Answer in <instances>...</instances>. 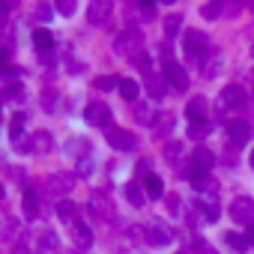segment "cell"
<instances>
[{"label":"cell","instance_id":"f35d334b","mask_svg":"<svg viewBox=\"0 0 254 254\" xmlns=\"http://www.w3.org/2000/svg\"><path fill=\"white\" fill-rule=\"evenodd\" d=\"M42 105H45V108H54V93H51V90L42 93Z\"/></svg>","mask_w":254,"mask_h":254},{"label":"cell","instance_id":"d6986e66","mask_svg":"<svg viewBox=\"0 0 254 254\" xmlns=\"http://www.w3.org/2000/svg\"><path fill=\"white\" fill-rule=\"evenodd\" d=\"M144 189H147V194H150V197H156V200L165 194V183H162V177H159V174H147V177H144Z\"/></svg>","mask_w":254,"mask_h":254},{"label":"cell","instance_id":"f6af8a7d","mask_svg":"<svg viewBox=\"0 0 254 254\" xmlns=\"http://www.w3.org/2000/svg\"><path fill=\"white\" fill-rule=\"evenodd\" d=\"M3 99H6V93H3V90H0V105H3Z\"/></svg>","mask_w":254,"mask_h":254},{"label":"cell","instance_id":"836d02e7","mask_svg":"<svg viewBox=\"0 0 254 254\" xmlns=\"http://www.w3.org/2000/svg\"><path fill=\"white\" fill-rule=\"evenodd\" d=\"M165 156H168L171 162H177V159L183 156V144H174V141H171V144L165 147Z\"/></svg>","mask_w":254,"mask_h":254},{"label":"cell","instance_id":"2e32d148","mask_svg":"<svg viewBox=\"0 0 254 254\" xmlns=\"http://www.w3.org/2000/svg\"><path fill=\"white\" fill-rule=\"evenodd\" d=\"M174 126H177L174 114H162V117H156V123H153V135H156V138H168V135L174 132Z\"/></svg>","mask_w":254,"mask_h":254},{"label":"cell","instance_id":"9a60e30c","mask_svg":"<svg viewBox=\"0 0 254 254\" xmlns=\"http://www.w3.org/2000/svg\"><path fill=\"white\" fill-rule=\"evenodd\" d=\"M120 96H123L126 102L138 105V96H141V84H138L135 78H123V81H120Z\"/></svg>","mask_w":254,"mask_h":254},{"label":"cell","instance_id":"7402d4cb","mask_svg":"<svg viewBox=\"0 0 254 254\" xmlns=\"http://www.w3.org/2000/svg\"><path fill=\"white\" fill-rule=\"evenodd\" d=\"M209 123H189V141H203L209 135Z\"/></svg>","mask_w":254,"mask_h":254},{"label":"cell","instance_id":"ee69618b","mask_svg":"<svg viewBox=\"0 0 254 254\" xmlns=\"http://www.w3.org/2000/svg\"><path fill=\"white\" fill-rule=\"evenodd\" d=\"M3 197H6V191H3V186H0V200H3Z\"/></svg>","mask_w":254,"mask_h":254},{"label":"cell","instance_id":"ac0fdd59","mask_svg":"<svg viewBox=\"0 0 254 254\" xmlns=\"http://www.w3.org/2000/svg\"><path fill=\"white\" fill-rule=\"evenodd\" d=\"M123 191H126V200H129L132 206H144L147 194H144V189H141L138 183H126V186H123Z\"/></svg>","mask_w":254,"mask_h":254},{"label":"cell","instance_id":"d4e9b609","mask_svg":"<svg viewBox=\"0 0 254 254\" xmlns=\"http://www.w3.org/2000/svg\"><path fill=\"white\" fill-rule=\"evenodd\" d=\"M120 81H123V78L102 75V78H96V81H93V87H96V90H120Z\"/></svg>","mask_w":254,"mask_h":254},{"label":"cell","instance_id":"d6a6232c","mask_svg":"<svg viewBox=\"0 0 254 254\" xmlns=\"http://www.w3.org/2000/svg\"><path fill=\"white\" fill-rule=\"evenodd\" d=\"M6 99H12V102H24L27 93H24V87L18 84V87H9V90H6Z\"/></svg>","mask_w":254,"mask_h":254},{"label":"cell","instance_id":"ba28073f","mask_svg":"<svg viewBox=\"0 0 254 254\" xmlns=\"http://www.w3.org/2000/svg\"><path fill=\"white\" fill-rule=\"evenodd\" d=\"M165 81L177 90H189V72L177 60H165Z\"/></svg>","mask_w":254,"mask_h":254},{"label":"cell","instance_id":"d590c367","mask_svg":"<svg viewBox=\"0 0 254 254\" xmlns=\"http://www.w3.org/2000/svg\"><path fill=\"white\" fill-rule=\"evenodd\" d=\"M93 174V162L90 159H78V177H90Z\"/></svg>","mask_w":254,"mask_h":254},{"label":"cell","instance_id":"6da1fadb","mask_svg":"<svg viewBox=\"0 0 254 254\" xmlns=\"http://www.w3.org/2000/svg\"><path fill=\"white\" fill-rule=\"evenodd\" d=\"M114 54L117 57H126V60H138L144 54V33L138 27H126L114 39Z\"/></svg>","mask_w":254,"mask_h":254},{"label":"cell","instance_id":"603a6c76","mask_svg":"<svg viewBox=\"0 0 254 254\" xmlns=\"http://www.w3.org/2000/svg\"><path fill=\"white\" fill-rule=\"evenodd\" d=\"M180 30H183V15H168V18H165V36L174 39Z\"/></svg>","mask_w":254,"mask_h":254},{"label":"cell","instance_id":"484cf974","mask_svg":"<svg viewBox=\"0 0 254 254\" xmlns=\"http://www.w3.org/2000/svg\"><path fill=\"white\" fill-rule=\"evenodd\" d=\"M147 90H150L153 99H162V96H165V81H159V78L150 72V75H147Z\"/></svg>","mask_w":254,"mask_h":254},{"label":"cell","instance_id":"74e56055","mask_svg":"<svg viewBox=\"0 0 254 254\" xmlns=\"http://www.w3.org/2000/svg\"><path fill=\"white\" fill-rule=\"evenodd\" d=\"M6 21H9V6L0 3V27H6Z\"/></svg>","mask_w":254,"mask_h":254},{"label":"cell","instance_id":"ffe728a7","mask_svg":"<svg viewBox=\"0 0 254 254\" xmlns=\"http://www.w3.org/2000/svg\"><path fill=\"white\" fill-rule=\"evenodd\" d=\"M147 239H150V245H168L171 230H165L162 224H153V227H147Z\"/></svg>","mask_w":254,"mask_h":254},{"label":"cell","instance_id":"44dd1931","mask_svg":"<svg viewBox=\"0 0 254 254\" xmlns=\"http://www.w3.org/2000/svg\"><path fill=\"white\" fill-rule=\"evenodd\" d=\"M57 218L75 224V203L72 200H57Z\"/></svg>","mask_w":254,"mask_h":254},{"label":"cell","instance_id":"e0dca14e","mask_svg":"<svg viewBox=\"0 0 254 254\" xmlns=\"http://www.w3.org/2000/svg\"><path fill=\"white\" fill-rule=\"evenodd\" d=\"M21 209H24L27 218H39V194H36L33 189L24 191V197H21Z\"/></svg>","mask_w":254,"mask_h":254},{"label":"cell","instance_id":"4316f807","mask_svg":"<svg viewBox=\"0 0 254 254\" xmlns=\"http://www.w3.org/2000/svg\"><path fill=\"white\" fill-rule=\"evenodd\" d=\"M33 150L48 153V150H51V135H48V132H36V135H33Z\"/></svg>","mask_w":254,"mask_h":254},{"label":"cell","instance_id":"3957f363","mask_svg":"<svg viewBox=\"0 0 254 254\" xmlns=\"http://www.w3.org/2000/svg\"><path fill=\"white\" fill-rule=\"evenodd\" d=\"M84 120L90 123V126H99V129H111V120H114V114H111V108L105 105V102H90L87 108H84Z\"/></svg>","mask_w":254,"mask_h":254},{"label":"cell","instance_id":"ab89813d","mask_svg":"<svg viewBox=\"0 0 254 254\" xmlns=\"http://www.w3.org/2000/svg\"><path fill=\"white\" fill-rule=\"evenodd\" d=\"M239 9H242V3H224V12H227V15H236Z\"/></svg>","mask_w":254,"mask_h":254},{"label":"cell","instance_id":"cb8c5ba5","mask_svg":"<svg viewBox=\"0 0 254 254\" xmlns=\"http://www.w3.org/2000/svg\"><path fill=\"white\" fill-rule=\"evenodd\" d=\"M135 117H138V123L141 126H153L156 120H153V108L150 105H144V102H138L135 105Z\"/></svg>","mask_w":254,"mask_h":254},{"label":"cell","instance_id":"5bb4252c","mask_svg":"<svg viewBox=\"0 0 254 254\" xmlns=\"http://www.w3.org/2000/svg\"><path fill=\"white\" fill-rule=\"evenodd\" d=\"M72 239H75L78 248H90V245H93V230H90L84 221H75V224H72Z\"/></svg>","mask_w":254,"mask_h":254},{"label":"cell","instance_id":"7c38bea8","mask_svg":"<svg viewBox=\"0 0 254 254\" xmlns=\"http://www.w3.org/2000/svg\"><path fill=\"white\" fill-rule=\"evenodd\" d=\"M206 99L203 96H194V99H189V105H186V117L191 120V123H206Z\"/></svg>","mask_w":254,"mask_h":254},{"label":"cell","instance_id":"1f68e13d","mask_svg":"<svg viewBox=\"0 0 254 254\" xmlns=\"http://www.w3.org/2000/svg\"><path fill=\"white\" fill-rule=\"evenodd\" d=\"M221 66V57H215V54H209V60H206V66H203V75L206 78H215V69Z\"/></svg>","mask_w":254,"mask_h":254},{"label":"cell","instance_id":"b9f144b4","mask_svg":"<svg viewBox=\"0 0 254 254\" xmlns=\"http://www.w3.org/2000/svg\"><path fill=\"white\" fill-rule=\"evenodd\" d=\"M245 239H248V242H251V245H254V224H251V227H248V233H245Z\"/></svg>","mask_w":254,"mask_h":254},{"label":"cell","instance_id":"5b68a950","mask_svg":"<svg viewBox=\"0 0 254 254\" xmlns=\"http://www.w3.org/2000/svg\"><path fill=\"white\" fill-rule=\"evenodd\" d=\"M90 212H93L96 218H102V221H111V218H114V203H111L108 191L96 189V191L90 194Z\"/></svg>","mask_w":254,"mask_h":254},{"label":"cell","instance_id":"277c9868","mask_svg":"<svg viewBox=\"0 0 254 254\" xmlns=\"http://www.w3.org/2000/svg\"><path fill=\"white\" fill-rule=\"evenodd\" d=\"M105 141H108L114 150H120V153H129V150H135V144H138V138H135L132 132L120 129V126H111V129H105Z\"/></svg>","mask_w":254,"mask_h":254},{"label":"cell","instance_id":"7a4b0ae2","mask_svg":"<svg viewBox=\"0 0 254 254\" xmlns=\"http://www.w3.org/2000/svg\"><path fill=\"white\" fill-rule=\"evenodd\" d=\"M183 51L189 60H203L209 57V36L203 30H183Z\"/></svg>","mask_w":254,"mask_h":254},{"label":"cell","instance_id":"7dc6e473","mask_svg":"<svg viewBox=\"0 0 254 254\" xmlns=\"http://www.w3.org/2000/svg\"><path fill=\"white\" fill-rule=\"evenodd\" d=\"M251 9H254V3H251Z\"/></svg>","mask_w":254,"mask_h":254},{"label":"cell","instance_id":"f546056e","mask_svg":"<svg viewBox=\"0 0 254 254\" xmlns=\"http://www.w3.org/2000/svg\"><path fill=\"white\" fill-rule=\"evenodd\" d=\"M54 9H57L60 15H66V18L78 12V6H75V0H57V6H54Z\"/></svg>","mask_w":254,"mask_h":254},{"label":"cell","instance_id":"4dcf8cb0","mask_svg":"<svg viewBox=\"0 0 254 254\" xmlns=\"http://www.w3.org/2000/svg\"><path fill=\"white\" fill-rule=\"evenodd\" d=\"M39 245H42V251H54V248H57V236H54L51 230H42V236H39Z\"/></svg>","mask_w":254,"mask_h":254},{"label":"cell","instance_id":"8992f818","mask_svg":"<svg viewBox=\"0 0 254 254\" xmlns=\"http://www.w3.org/2000/svg\"><path fill=\"white\" fill-rule=\"evenodd\" d=\"M111 12H114V3L111 0H93V3L87 6V21L93 27H102L111 21Z\"/></svg>","mask_w":254,"mask_h":254},{"label":"cell","instance_id":"8fae6325","mask_svg":"<svg viewBox=\"0 0 254 254\" xmlns=\"http://www.w3.org/2000/svg\"><path fill=\"white\" fill-rule=\"evenodd\" d=\"M227 135H230V141L233 144H245L248 138H251V126L245 123V120H227Z\"/></svg>","mask_w":254,"mask_h":254},{"label":"cell","instance_id":"7bdbcfd3","mask_svg":"<svg viewBox=\"0 0 254 254\" xmlns=\"http://www.w3.org/2000/svg\"><path fill=\"white\" fill-rule=\"evenodd\" d=\"M15 254H27V251H24V245H18V248H15Z\"/></svg>","mask_w":254,"mask_h":254},{"label":"cell","instance_id":"83f0119b","mask_svg":"<svg viewBox=\"0 0 254 254\" xmlns=\"http://www.w3.org/2000/svg\"><path fill=\"white\" fill-rule=\"evenodd\" d=\"M224 239H227V245H230L233 251H248V245H251V242H248L245 236H239V233H227Z\"/></svg>","mask_w":254,"mask_h":254},{"label":"cell","instance_id":"bcb514c9","mask_svg":"<svg viewBox=\"0 0 254 254\" xmlns=\"http://www.w3.org/2000/svg\"><path fill=\"white\" fill-rule=\"evenodd\" d=\"M248 162H251V168H254V150H251V159H248Z\"/></svg>","mask_w":254,"mask_h":254},{"label":"cell","instance_id":"8d00e7d4","mask_svg":"<svg viewBox=\"0 0 254 254\" xmlns=\"http://www.w3.org/2000/svg\"><path fill=\"white\" fill-rule=\"evenodd\" d=\"M6 60H9V48H6V45H0V72L6 69Z\"/></svg>","mask_w":254,"mask_h":254},{"label":"cell","instance_id":"9c48e42d","mask_svg":"<svg viewBox=\"0 0 254 254\" xmlns=\"http://www.w3.org/2000/svg\"><path fill=\"white\" fill-rule=\"evenodd\" d=\"M72 186H75V177L72 174H51V180H48L51 194H57L60 200H66V194L72 191Z\"/></svg>","mask_w":254,"mask_h":254},{"label":"cell","instance_id":"e575fe53","mask_svg":"<svg viewBox=\"0 0 254 254\" xmlns=\"http://www.w3.org/2000/svg\"><path fill=\"white\" fill-rule=\"evenodd\" d=\"M24 126H27V117L18 111V114H12V129L9 132H24Z\"/></svg>","mask_w":254,"mask_h":254},{"label":"cell","instance_id":"60d3db41","mask_svg":"<svg viewBox=\"0 0 254 254\" xmlns=\"http://www.w3.org/2000/svg\"><path fill=\"white\" fill-rule=\"evenodd\" d=\"M36 15H39L42 21H48V18H51V9H48V6H39V9H36Z\"/></svg>","mask_w":254,"mask_h":254},{"label":"cell","instance_id":"f1b7e54d","mask_svg":"<svg viewBox=\"0 0 254 254\" xmlns=\"http://www.w3.org/2000/svg\"><path fill=\"white\" fill-rule=\"evenodd\" d=\"M221 12H224V3H218V0H215V3H206V6L200 9V15H203V18H218Z\"/></svg>","mask_w":254,"mask_h":254},{"label":"cell","instance_id":"4fadbf2b","mask_svg":"<svg viewBox=\"0 0 254 254\" xmlns=\"http://www.w3.org/2000/svg\"><path fill=\"white\" fill-rule=\"evenodd\" d=\"M33 48H36L39 54H51V48H54V36H51V30L36 27V30H33Z\"/></svg>","mask_w":254,"mask_h":254},{"label":"cell","instance_id":"52a82bcc","mask_svg":"<svg viewBox=\"0 0 254 254\" xmlns=\"http://www.w3.org/2000/svg\"><path fill=\"white\" fill-rule=\"evenodd\" d=\"M251 215H254V200L251 197H236L233 203H230V218L236 221V224H254L251 221Z\"/></svg>","mask_w":254,"mask_h":254},{"label":"cell","instance_id":"30bf717a","mask_svg":"<svg viewBox=\"0 0 254 254\" xmlns=\"http://www.w3.org/2000/svg\"><path fill=\"white\" fill-rule=\"evenodd\" d=\"M245 99H248V93H245L242 84H227L224 93H221V105H227V108H242Z\"/></svg>","mask_w":254,"mask_h":254}]
</instances>
